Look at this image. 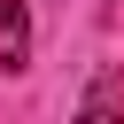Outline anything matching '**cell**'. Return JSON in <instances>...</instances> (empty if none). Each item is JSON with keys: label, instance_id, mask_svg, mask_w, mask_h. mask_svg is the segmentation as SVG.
Wrapping results in <instances>:
<instances>
[]
</instances>
